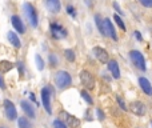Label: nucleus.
I'll use <instances>...</instances> for the list:
<instances>
[{
  "label": "nucleus",
  "instance_id": "nucleus-9",
  "mask_svg": "<svg viewBox=\"0 0 152 128\" xmlns=\"http://www.w3.org/2000/svg\"><path fill=\"white\" fill-rule=\"evenodd\" d=\"M129 110H131L132 113H135L137 116H143L145 113V111H147L144 103H142V102H132L129 104Z\"/></svg>",
  "mask_w": 152,
  "mask_h": 128
},
{
  "label": "nucleus",
  "instance_id": "nucleus-23",
  "mask_svg": "<svg viewBox=\"0 0 152 128\" xmlns=\"http://www.w3.org/2000/svg\"><path fill=\"white\" fill-rule=\"evenodd\" d=\"M113 20H115L116 23H118V26L120 27V28L123 29V31H126V26H124L123 20H121V19H120V16H119V15H115V16H113Z\"/></svg>",
  "mask_w": 152,
  "mask_h": 128
},
{
  "label": "nucleus",
  "instance_id": "nucleus-3",
  "mask_svg": "<svg viewBox=\"0 0 152 128\" xmlns=\"http://www.w3.org/2000/svg\"><path fill=\"white\" fill-rule=\"evenodd\" d=\"M53 95V91L50 88V87H44L42 89V103H43V107L45 108L48 113L52 112L51 110V96Z\"/></svg>",
  "mask_w": 152,
  "mask_h": 128
},
{
  "label": "nucleus",
  "instance_id": "nucleus-21",
  "mask_svg": "<svg viewBox=\"0 0 152 128\" xmlns=\"http://www.w3.org/2000/svg\"><path fill=\"white\" fill-rule=\"evenodd\" d=\"M64 55H66L67 60L68 61H74L75 60V53L72 50H66V52H64Z\"/></svg>",
  "mask_w": 152,
  "mask_h": 128
},
{
  "label": "nucleus",
  "instance_id": "nucleus-8",
  "mask_svg": "<svg viewBox=\"0 0 152 128\" xmlns=\"http://www.w3.org/2000/svg\"><path fill=\"white\" fill-rule=\"evenodd\" d=\"M51 35L55 39H63V37L67 36V31L61 26L53 23V24H51Z\"/></svg>",
  "mask_w": 152,
  "mask_h": 128
},
{
  "label": "nucleus",
  "instance_id": "nucleus-28",
  "mask_svg": "<svg viewBox=\"0 0 152 128\" xmlns=\"http://www.w3.org/2000/svg\"><path fill=\"white\" fill-rule=\"evenodd\" d=\"M118 103H119V105H120V107H121V108H123V110H124V111H126V110H127V107H126V103H124V100H123V99H121V97H120V96H118Z\"/></svg>",
  "mask_w": 152,
  "mask_h": 128
},
{
  "label": "nucleus",
  "instance_id": "nucleus-11",
  "mask_svg": "<svg viewBox=\"0 0 152 128\" xmlns=\"http://www.w3.org/2000/svg\"><path fill=\"white\" fill-rule=\"evenodd\" d=\"M45 3V7L50 12L52 13H58L60 11L61 5H60V0H44Z\"/></svg>",
  "mask_w": 152,
  "mask_h": 128
},
{
  "label": "nucleus",
  "instance_id": "nucleus-32",
  "mask_svg": "<svg viewBox=\"0 0 152 128\" xmlns=\"http://www.w3.org/2000/svg\"><path fill=\"white\" fill-rule=\"evenodd\" d=\"M135 36H136L137 40H143V37H142V35H140L139 31H135Z\"/></svg>",
  "mask_w": 152,
  "mask_h": 128
},
{
  "label": "nucleus",
  "instance_id": "nucleus-30",
  "mask_svg": "<svg viewBox=\"0 0 152 128\" xmlns=\"http://www.w3.org/2000/svg\"><path fill=\"white\" fill-rule=\"evenodd\" d=\"M96 112H97V116H99V120H104V113H103V111L96 110Z\"/></svg>",
  "mask_w": 152,
  "mask_h": 128
},
{
  "label": "nucleus",
  "instance_id": "nucleus-1",
  "mask_svg": "<svg viewBox=\"0 0 152 128\" xmlns=\"http://www.w3.org/2000/svg\"><path fill=\"white\" fill-rule=\"evenodd\" d=\"M71 81H72L71 75H69L68 72H66V71H59V72L56 73L55 83L60 89L68 88V87L71 86Z\"/></svg>",
  "mask_w": 152,
  "mask_h": 128
},
{
  "label": "nucleus",
  "instance_id": "nucleus-22",
  "mask_svg": "<svg viewBox=\"0 0 152 128\" xmlns=\"http://www.w3.org/2000/svg\"><path fill=\"white\" fill-rule=\"evenodd\" d=\"M95 21H96V26H97V28H99V31L102 32V35H103V20H102V18H100L99 15H96L95 16Z\"/></svg>",
  "mask_w": 152,
  "mask_h": 128
},
{
  "label": "nucleus",
  "instance_id": "nucleus-17",
  "mask_svg": "<svg viewBox=\"0 0 152 128\" xmlns=\"http://www.w3.org/2000/svg\"><path fill=\"white\" fill-rule=\"evenodd\" d=\"M8 40H10V43L13 45V47H16V48H19L21 45V43H20V40H19V37L16 36V34L15 32H12V31H10L8 32Z\"/></svg>",
  "mask_w": 152,
  "mask_h": 128
},
{
  "label": "nucleus",
  "instance_id": "nucleus-16",
  "mask_svg": "<svg viewBox=\"0 0 152 128\" xmlns=\"http://www.w3.org/2000/svg\"><path fill=\"white\" fill-rule=\"evenodd\" d=\"M21 108H23V111L27 113V116H29V118H35L34 107H32V105L29 104L27 100H23V102H21Z\"/></svg>",
  "mask_w": 152,
  "mask_h": 128
},
{
  "label": "nucleus",
  "instance_id": "nucleus-10",
  "mask_svg": "<svg viewBox=\"0 0 152 128\" xmlns=\"http://www.w3.org/2000/svg\"><path fill=\"white\" fill-rule=\"evenodd\" d=\"M94 53H95V56L97 58V60L100 61V63H103V64H105V63H108V52L104 50V48H100V47H95L94 48Z\"/></svg>",
  "mask_w": 152,
  "mask_h": 128
},
{
  "label": "nucleus",
  "instance_id": "nucleus-4",
  "mask_svg": "<svg viewBox=\"0 0 152 128\" xmlns=\"http://www.w3.org/2000/svg\"><path fill=\"white\" fill-rule=\"evenodd\" d=\"M129 58H131L132 63L136 65L139 69L145 71V61H144V58H143V55L139 52V51H131V52H129Z\"/></svg>",
  "mask_w": 152,
  "mask_h": 128
},
{
  "label": "nucleus",
  "instance_id": "nucleus-19",
  "mask_svg": "<svg viewBox=\"0 0 152 128\" xmlns=\"http://www.w3.org/2000/svg\"><path fill=\"white\" fill-rule=\"evenodd\" d=\"M18 126H19V128H32L31 123H29V120L27 118H19Z\"/></svg>",
  "mask_w": 152,
  "mask_h": 128
},
{
  "label": "nucleus",
  "instance_id": "nucleus-2",
  "mask_svg": "<svg viewBox=\"0 0 152 128\" xmlns=\"http://www.w3.org/2000/svg\"><path fill=\"white\" fill-rule=\"evenodd\" d=\"M23 8H24V13H26L29 24H31L32 27H37V13H36V11H35L34 5H32L31 3H26V4L23 5Z\"/></svg>",
  "mask_w": 152,
  "mask_h": 128
},
{
  "label": "nucleus",
  "instance_id": "nucleus-20",
  "mask_svg": "<svg viewBox=\"0 0 152 128\" xmlns=\"http://www.w3.org/2000/svg\"><path fill=\"white\" fill-rule=\"evenodd\" d=\"M35 60H36L37 69H39V71H43V69H44V61H43V59L40 58V55H36V56H35Z\"/></svg>",
  "mask_w": 152,
  "mask_h": 128
},
{
  "label": "nucleus",
  "instance_id": "nucleus-31",
  "mask_svg": "<svg viewBox=\"0 0 152 128\" xmlns=\"http://www.w3.org/2000/svg\"><path fill=\"white\" fill-rule=\"evenodd\" d=\"M113 7H115V10L118 11L119 13H121V15H123V12H121V10H120V8H119V4H118V3H113Z\"/></svg>",
  "mask_w": 152,
  "mask_h": 128
},
{
  "label": "nucleus",
  "instance_id": "nucleus-5",
  "mask_svg": "<svg viewBox=\"0 0 152 128\" xmlns=\"http://www.w3.org/2000/svg\"><path fill=\"white\" fill-rule=\"evenodd\" d=\"M80 80H81V84L86 87L87 89H94L95 87V79L88 71H81L80 73Z\"/></svg>",
  "mask_w": 152,
  "mask_h": 128
},
{
  "label": "nucleus",
  "instance_id": "nucleus-6",
  "mask_svg": "<svg viewBox=\"0 0 152 128\" xmlns=\"http://www.w3.org/2000/svg\"><path fill=\"white\" fill-rule=\"evenodd\" d=\"M103 35L112 37L113 40H118V35H116L115 28H113L110 19H104V20H103Z\"/></svg>",
  "mask_w": 152,
  "mask_h": 128
},
{
  "label": "nucleus",
  "instance_id": "nucleus-12",
  "mask_svg": "<svg viewBox=\"0 0 152 128\" xmlns=\"http://www.w3.org/2000/svg\"><path fill=\"white\" fill-rule=\"evenodd\" d=\"M60 115H61V118H63L64 120L67 121V124H68L71 128H77L79 126H80V121H79V119H76L75 116L69 115V113H67V112H61Z\"/></svg>",
  "mask_w": 152,
  "mask_h": 128
},
{
  "label": "nucleus",
  "instance_id": "nucleus-27",
  "mask_svg": "<svg viewBox=\"0 0 152 128\" xmlns=\"http://www.w3.org/2000/svg\"><path fill=\"white\" fill-rule=\"evenodd\" d=\"M50 61H51V65H58V59H56L55 55H50Z\"/></svg>",
  "mask_w": 152,
  "mask_h": 128
},
{
  "label": "nucleus",
  "instance_id": "nucleus-26",
  "mask_svg": "<svg viewBox=\"0 0 152 128\" xmlns=\"http://www.w3.org/2000/svg\"><path fill=\"white\" fill-rule=\"evenodd\" d=\"M140 4L144 5V7L147 8H152V0H139Z\"/></svg>",
  "mask_w": 152,
  "mask_h": 128
},
{
  "label": "nucleus",
  "instance_id": "nucleus-14",
  "mask_svg": "<svg viewBox=\"0 0 152 128\" xmlns=\"http://www.w3.org/2000/svg\"><path fill=\"white\" fill-rule=\"evenodd\" d=\"M108 69L111 71V73H112V76L115 79L120 78V69H119V64L116 63L115 60H110V61H108Z\"/></svg>",
  "mask_w": 152,
  "mask_h": 128
},
{
  "label": "nucleus",
  "instance_id": "nucleus-25",
  "mask_svg": "<svg viewBox=\"0 0 152 128\" xmlns=\"http://www.w3.org/2000/svg\"><path fill=\"white\" fill-rule=\"evenodd\" d=\"M53 128H67V127L61 120H55L53 121Z\"/></svg>",
  "mask_w": 152,
  "mask_h": 128
},
{
  "label": "nucleus",
  "instance_id": "nucleus-29",
  "mask_svg": "<svg viewBox=\"0 0 152 128\" xmlns=\"http://www.w3.org/2000/svg\"><path fill=\"white\" fill-rule=\"evenodd\" d=\"M67 11H68V13H69V15H71V16H74V18H75V15H76V13H75V8H74V7H71V5H69V7H67Z\"/></svg>",
  "mask_w": 152,
  "mask_h": 128
},
{
  "label": "nucleus",
  "instance_id": "nucleus-7",
  "mask_svg": "<svg viewBox=\"0 0 152 128\" xmlns=\"http://www.w3.org/2000/svg\"><path fill=\"white\" fill-rule=\"evenodd\" d=\"M4 110H5V115L10 120H15L18 118V112H16V108L13 105V103L11 100H4Z\"/></svg>",
  "mask_w": 152,
  "mask_h": 128
},
{
  "label": "nucleus",
  "instance_id": "nucleus-13",
  "mask_svg": "<svg viewBox=\"0 0 152 128\" xmlns=\"http://www.w3.org/2000/svg\"><path fill=\"white\" fill-rule=\"evenodd\" d=\"M11 23H12V26L15 27L16 31L20 32V34H24V24H23V21H21V19L19 18V16L13 15L12 18H11Z\"/></svg>",
  "mask_w": 152,
  "mask_h": 128
},
{
  "label": "nucleus",
  "instance_id": "nucleus-33",
  "mask_svg": "<svg viewBox=\"0 0 152 128\" xmlns=\"http://www.w3.org/2000/svg\"><path fill=\"white\" fill-rule=\"evenodd\" d=\"M0 88H1V89H4V88H5L4 80H3V78H1V76H0Z\"/></svg>",
  "mask_w": 152,
  "mask_h": 128
},
{
  "label": "nucleus",
  "instance_id": "nucleus-24",
  "mask_svg": "<svg viewBox=\"0 0 152 128\" xmlns=\"http://www.w3.org/2000/svg\"><path fill=\"white\" fill-rule=\"evenodd\" d=\"M81 96H83V99L86 100V102L88 103V104H92V103H94V100H92V97L89 96V95L87 94L86 91H81Z\"/></svg>",
  "mask_w": 152,
  "mask_h": 128
},
{
  "label": "nucleus",
  "instance_id": "nucleus-15",
  "mask_svg": "<svg viewBox=\"0 0 152 128\" xmlns=\"http://www.w3.org/2000/svg\"><path fill=\"white\" fill-rule=\"evenodd\" d=\"M139 84H140V88L143 89V92H145L147 95H152V86L147 79L139 78Z\"/></svg>",
  "mask_w": 152,
  "mask_h": 128
},
{
  "label": "nucleus",
  "instance_id": "nucleus-18",
  "mask_svg": "<svg viewBox=\"0 0 152 128\" xmlns=\"http://www.w3.org/2000/svg\"><path fill=\"white\" fill-rule=\"evenodd\" d=\"M12 68H13V64L11 63V61H7V60L0 61V72L5 73V72H8V71H11Z\"/></svg>",
  "mask_w": 152,
  "mask_h": 128
}]
</instances>
